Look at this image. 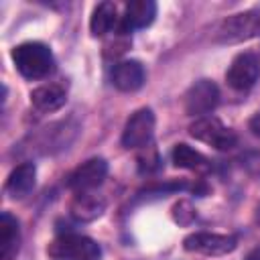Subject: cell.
<instances>
[{"mask_svg": "<svg viewBox=\"0 0 260 260\" xmlns=\"http://www.w3.org/2000/svg\"><path fill=\"white\" fill-rule=\"evenodd\" d=\"M10 57L18 69V73L26 79H43L55 67L51 49L45 43H37V41L16 45L10 53Z\"/></svg>", "mask_w": 260, "mask_h": 260, "instance_id": "cell-1", "label": "cell"}, {"mask_svg": "<svg viewBox=\"0 0 260 260\" xmlns=\"http://www.w3.org/2000/svg\"><path fill=\"white\" fill-rule=\"evenodd\" d=\"M49 256L55 260H100L102 248L87 236L63 234L49 244Z\"/></svg>", "mask_w": 260, "mask_h": 260, "instance_id": "cell-2", "label": "cell"}, {"mask_svg": "<svg viewBox=\"0 0 260 260\" xmlns=\"http://www.w3.org/2000/svg\"><path fill=\"white\" fill-rule=\"evenodd\" d=\"M258 32H260V14L256 10H246V12L228 16L219 24L215 32V41L223 45H234V43L248 41Z\"/></svg>", "mask_w": 260, "mask_h": 260, "instance_id": "cell-3", "label": "cell"}, {"mask_svg": "<svg viewBox=\"0 0 260 260\" xmlns=\"http://www.w3.org/2000/svg\"><path fill=\"white\" fill-rule=\"evenodd\" d=\"M189 134L199 142L215 146L217 150H230V148H234L238 144V136L230 128H225L215 116L197 118L189 126Z\"/></svg>", "mask_w": 260, "mask_h": 260, "instance_id": "cell-4", "label": "cell"}, {"mask_svg": "<svg viewBox=\"0 0 260 260\" xmlns=\"http://www.w3.org/2000/svg\"><path fill=\"white\" fill-rule=\"evenodd\" d=\"M258 77H260V59L252 51H244L236 55L225 73L228 85L234 87L236 91H248L258 81Z\"/></svg>", "mask_w": 260, "mask_h": 260, "instance_id": "cell-5", "label": "cell"}, {"mask_svg": "<svg viewBox=\"0 0 260 260\" xmlns=\"http://www.w3.org/2000/svg\"><path fill=\"white\" fill-rule=\"evenodd\" d=\"M154 134V114L150 108H140L136 110L122 132V146L124 148H144L150 144Z\"/></svg>", "mask_w": 260, "mask_h": 260, "instance_id": "cell-6", "label": "cell"}, {"mask_svg": "<svg viewBox=\"0 0 260 260\" xmlns=\"http://www.w3.org/2000/svg\"><path fill=\"white\" fill-rule=\"evenodd\" d=\"M219 104V89L211 79L195 81L185 93V112L189 116L203 118L215 110Z\"/></svg>", "mask_w": 260, "mask_h": 260, "instance_id": "cell-7", "label": "cell"}, {"mask_svg": "<svg viewBox=\"0 0 260 260\" xmlns=\"http://www.w3.org/2000/svg\"><path fill=\"white\" fill-rule=\"evenodd\" d=\"M238 240L228 234H211V232H195L183 240V248L187 252H197L205 256H223L234 252Z\"/></svg>", "mask_w": 260, "mask_h": 260, "instance_id": "cell-8", "label": "cell"}, {"mask_svg": "<svg viewBox=\"0 0 260 260\" xmlns=\"http://www.w3.org/2000/svg\"><path fill=\"white\" fill-rule=\"evenodd\" d=\"M106 175H108V162L104 158L95 156V158H89V160L81 162L73 173H69L67 187L73 189L75 193L91 191V189H95L98 185L104 183Z\"/></svg>", "mask_w": 260, "mask_h": 260, "instance_id": "cell-9", "label": "cell"}, {"mask_svg": "<svg viewBox=\"0 0 260 260\" xmlns=\"http://www.w3.org/2000/svg\"><path fill=\"white\" fill-rule=\"evenodd\" d=\"M156 16V4L152 0H132L124 8V16H120V22L116 26V32L130 35L136 28H144L152 24Z\"/></svg>", "mask_w": 260, "mask_h": 260, "instance_id": "cell-10", "label": "cell"}, {"mask_svg": "<svg viewBox=\"0 0 260 260\" xmlns=\"http://www.w3.org/2000/svg\"><path fill=\"white\" fill-rule=\"evenodd\" d=\"M144 67L136 59H126L114 65L112 69V83L120 91H136L144 83Z\"/></svg>", "mask_w": 260, "mask_h": 260, "instance_id": "cell-11", "label": "cell"}, {"mask_svg": "<svg viewBox=\"0 0 260 260\" xmlns=\"http://www.w3.org/2000/svg\"><path fill=\"white\" fill-rule=\"evenodd\" d=\"M65 102H67V89L61 83H45L30 91V104L45 114L63 108Z\"/></svg>", "mask_w": 260, "mask_h": 260, "instance_id": "cell-12", "label": "cell"}, {"mask_svg": "<svg viewBox=\"0 0 260 260\" xmlns=\"http://www.w3.org/2000/svg\"><path fill=\"white\" fill-rule=\"evenodd\" d=\"M106 209V199L91 191H81L71 199L69 211L77 221H93Z\"/></svg>", "mask_w": 260, "mask_h": 260, "instance_id": "cell-13", "label": "cell"}, {"mask_svg": "<svg viewBox=\"0 0 260 260\" xmlns=\"http://www.w3.org/2000/svg\"><path fill=\"white\" fill-rule=\"evenodd\" d=\"M35 179H37L35 162H22L16 169H12V173L8 175V179H6V193L12 199H22V197H26L32 191Z\"/></svg>", "mask_w": 260, "mask_h": 260, "instance_id": "cell-14", "label": "cell"}, {"mask_svg": "<svg viewBox=\"0 0 260 260\" xmlns=\"http://www.w3.org/2000/svg\"><path fill=\"white\" fill-rule=\"evenodd\" d=\"M20 248V228L10 213L0 215V260H12Z\"/></svg>", "mask_w": 260, "mask_h": 260, "instance_id": "cell-15", "label": "cell"}, {"mask_svg": "<svg viewBox=\"0 0 260 260\" xmlns=\"http://www.w3.org/2000/svg\"><path fill=\"white\" fill-rule=\"evenodd\" d=\"M120 22L118 16V8L114 2H102L93 8L91 18H89V30L93 37H104L108 35L112 28H116Z\"/></svg>", "mask_w": 260, "mask_h": 260, "instance_id": "cell-16", "label": "cell"}, {"mask_svg": "<svg viewBox=\"0 0 260 260\" xmlns=\"http://www.w3.org/2000/svg\"><path fill=\"white\" fill-rule=\"evenodd\" d=\"M173 162H175V167H179V169H187V171H203V169H207V158L199 152V150H195V148H191L189 144H177L175 148H173Z\"/></svg>", "mask_w": 260, "mask_h": 260, "instance_id": "cell-17", "label": "cell"}, {"mask_svg": "<svg viewBox=\"0 0 260 260\" xmlns=\"http://www.w3.org/2000/svg\"><path fill=\"white\" fill-rule=\"evenodd\" d=\"M158 167H160V156H158V150L154 148V144L150 142L138 154V169H140V173H152Z\"/></svg>", "mask_w": 260, "mask_h": 260, "instance_id": "cell-18", "label": "cell"}, {"mask_svg": "<svg viewBox=\"0 0 260 260\" xmlns=\"http://www.w3.org/2000/svg\"><path fill=\"white\" fill-rule=\"evenodd\" d=\"M173 215H175V219L179 221V223H189L193 217H195V211H193V207H191V203L189 201H179L177 205H175V209H173Z\"/></svg>", "mask_w": 260, "mask_h": 260, "instance_id": "cell-19", "label": "cell"}, {"mask_svg": "<svg viewBox=\"0 0 260 260\" xmlns=\"http://www.w3.org/2000/svg\"><path fill=\"white\" fill-rule=\"evenodd\" d=\"M248 128H250V132H252L254 136H258V138H260V112H256V114L250 118Z\"/></svg>", "mask_w": 260, "mask_h": 260, "instance_id": "cell-20", "label": "cell"}, {"mask_svg": "<svg viewBox=\"0 0 260 260\" xmlns=\"http://www.w3.org/2000/svg\"><path fill=\"white\" fill-rule=\"evenodd\" d=\"M246 260H260V246L254 248V250H250L248 256H246Z\"/></svg>", "mask_w": 260, "mask_h": 260, "instance_id": "cell-21", "label": "cell"}]
</instances>
